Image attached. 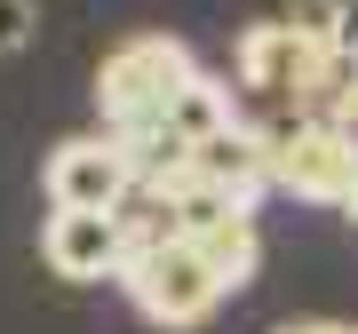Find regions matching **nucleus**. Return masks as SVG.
<instances>
[{"mask_svg": "<svg viewBox=\"0 0 358 334\" xmlns=\"http://www.w3.org/2000/svg\"><path fill=\"white\" fill-rule=\"evenodd\" d=\"M192 72H199V56L183 48L176 32H128L120 48H103V64H96V119H103V136L112 143L152 136Z\"/></svg>", "mask_w": 358, "mask_h": 334, "instance_id": "1", "label": "nucleus"}, {"mask_svg": "<svg viewBox=\"0 0 358 334\" xmlns=\"http://www.w3.org/2000/svg\"><path fill=\"white\" fill-rule=\"evenodd\" d=\"M120 286H128V303L152 326H167V334L199 326L207 310L223 303V279L207 270V255L192 239H159V247H143V255H128L120 263Z\"/></svg>", "mask_w": 358, "mask_h": 334, "instance_id": "3", "label": "nucleus"}, {"mask_svg": "<svg viewBox=\"0 0 358 334\" xmlns=\"http://www.w3.org/2000/svg\"><path fill=\"white\" fill-rule=\"evenodd\" d=\"M192 247L207 255V270L223 279V295H239V286L263 270V239H255V223H247V215L223 223V231H207V239H192Z\"/></svg>", "mask_w": 358, "mask_h": 334, "instance_id": "8", "label": "nucleus"}, {"mask_svg": "<svg viewBox=\"0 0 358 334\" xmlns=\"http://www.w3.org/2000/svg\"><path fill=\"white\" fill-rule=\"evenodd\" d=\"M48 207H88V215H120L128 207V191H136V167H128V152H120L112 136H64L48 152Z\"/></svg>", "mask_w": 358, "mask_h": 334, "instance_id": "4", "label": "nucleus"}, {"mask_svg": "<svg viewBox=\"0 0 358 334\" xmlns=\"http://www.w3.org/2000/svg\"><path fill=\"white\" fill-rule=\"evenodd\" d=\"M32 24H40V8H32V0H0V56H16V48H24Z\"/></svg>", "mask_w": 358, "mask_h": 334, "instance_id": "10", "label": "nucleus"}, {"mask_svg": "<svg viewBox=\"0 0 358 334\" xmlns=\"http://www.w3.org/2000/svg\"><path fill=\"white\" fill-rule=\"evenodd\" d=\"M40 263H48L56 279H72V286L120 279V263H128V231H120V215L48 207V223H40Z\"/></svg>", "mask_w": 358, "mask_h": 334, "instance_id": "5", "label": "nucleus"}, {"mask_svg": "<svg viewBox=\"0 0 358 334\" xmlns=\"http://www.w3.org/2000/svg\"><path fill=\"white\" fill-rule=\"evenodd\" d=\"M279 24L294 40H310V48H343V0H287Z\"/></svg>", "mask_w": 358, "mask_h": 334, "instance_id": "9", "label": "nucleus"}, {"mask_svg": "<svg viewBox=\"0 0 358 334\" xmlns=\"http://www.w3.org/2000/svg\"><path fill=\"white\" fill-rule=\"evenodd\" d=\"M192 183H207V191H223L239 215H255L263 207V191H271V159H263V143H255V128H223L215 143H199L192 152Z\"/></svg>", "mask_w": 358, "mask_h": 334, "instance_id": "6", "label": "nucleus"}, {"mask_svg": "<svg viewBox=\"0 0 358 334\" xmlns=\"http://www.w3.org/2000/svg\"><path fill=\"white\" fill-rule=\"evenodd\" d=\"M350 223H358V191H350Z\"/></svg>", "mask_w": 358, "mask_h": 334, "instance_id": "12", "label": "nucleus"}, {"mask_svg": "<svg viewBox=\"0 0 358 334\" xmlns=\"http://www.w3.org/2000/svg\"><path fill=\"white\" fill-rule=\"evenodd\" d=\"M279 334H358V326H343V319H303V326H279Z\"/></svg>", "mask_w": 358, "mask_h": 334, "instance_id": "11", "label": "nucleus"}, {"mask_svg": "<svg viewBox=\"0 0 358 334\" xmlns=\"http://www.w3.org/2000/svg\"><path fill=\"white\" fill-rule=\"evenodd\" d=\"M263 159H271V191H294L310 207H350L358 191V128H334V119H263L255 128Z\"/></svg>", "mask_w": 358, "mask_h": 334, "instance_id": "2", "label": "nucleus"}, {"mask_svg": "<svg viewBox=\"0 0 358 334\" xmlns=\"http://www.w3.org/2000/svg\"><path fill=\"white\" fill-rule=\"evenodd\" d=\"M223 128H239V96H231V80H215V72H192L176 88V103H167V119L152 136H167L176 152H199V143H215Z\"/></svg>", "mask_w": 358, "mask_h": 334, "instance_id": "7", "label": "nucleus"}]
</instances>
